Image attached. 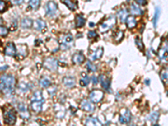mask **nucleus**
<instances>
[{
  "mask_svg": "<svg viewBox=\"0 0 168 126\" xmlns=\"http://www.w3.org/2000/svg\"><path fill=\"white\" fill-rule=\"evenodd\" d=\"M0 81H1L0 83L1 92L5 96H11L14 93V87H15V78L14 76L9 74L2 75Z\"/></svg>",
  "mask_w": 168,
  "mask_h": 126,
  "instance_id": "f257e3e1",
  "label": "nucleus"
},
{
  "mask_svg": "<svg viewBox=\"0 0 168 126\" xmlns=\"http://www.w3.org/2000/svg\"><path fill=\"white\" fill-rule=\"evenodd\" d=\"M3 122L8 125H13L16 122V112L11 107H7L3 113Z\"/></svg>",
  "mask_w": 168,
  "mask_h": 126,
  "instance_id": "f03ea898",
  "label": "nucleus"
},
{
  "mask_svg": "<svg viewBox=\"0 0 168 126\" xmlns=\"http://www.w3.org/2000/svg\"><path fill=\"white\" fill-rule=\"evenodd\" d=\"M116 18L115 16H111L109 17L108 20H106L105 21L102 23L100 25H99V31H101L102 33H104V32H107L109 30L111 29L116 25Z\"/></svg>",
  "mask_w": 168,
  "mask_h": 126,
  "instance_id": "7ed1b4c3",
  "label": "nucleus"
},
{
  "mask_svg": "<svg viewBox=\"0 0 168 126\" xmlns=\"http://www.w3.org/2000/svg\"><path fill=\"white\" fill-rule=\"evenodd\" d=\"M60 46H61V44H60L58 40L56 39L49 38V39L46 40V41H45V47L47 48V50H49L50 52H52V53L56 52V51L60 49Z\"/></svg>",
  "mask_w": 168,
  "mask_h": 126,
  "instance_id": "20e7f679",
  "label": "nucleus"
},
{
  "mask_svg": "<svg viewBox=\"0 0 168 126\" xmlns=\"http://www.w3.org/2000/svg\"><path fill=\"white\" fill-rule=\"evenodd\" d=\"M43 66L51 72H56L58 67V62L57 60L53 57H47L44 60L43 62Z\"/></svg>",
  "mask_w": 168,
  "mask_h": 126,
  "instance_id": "39448f33",
  "label": "nucleus"
},
{
  "mask_svg": "<svg viewBox=\"0 0 168 126\" xmlns=\"http://www.w3.org/2000/svg\"><path fill=\"white\" fill-rule=\"evenodd\" d=\"M158 56L162 62L168 61V40H165L158 50Z\"/></svg>",
  "mask_w": 168,
  "mask_h": 126,
  "instance_id": "423d86ee",
  "label": "nucleus"
},
{
  "mask_svg": "<svg viewBox=\"0 0 168 126\" xmlns=\"http://www.w3.org/2000/svg\"><path fill=\"white\" fill-rule=\"evenodd\" d=\"M131 113L128 109H122L119 112V120L121 124H129L131 120Z\"/></svg>",
  "mask_w": 168,
  "mask_h": 126,
  "instance_id": "0eeeda50",
  "label": "nucleus"
},
{
  "mask_svg": "<svg viewBox=\"0 0 168 126\" xmlns=\"http://www.w3.org/2000/svg\"><path fill=\"white\" fill-rule=\"evenodd\" d=\"M104 92H102L101 90H92V92H90L89 99L90 101H92L93 104H98V103L102 101V99L104 98Z\"/></svg>",
  "mask_w": 168,
  "mask_h": 126,
  "instance_id": "6e6552de",
  "label": "nucleus"
},
{
  "mask_svg": "<svg viewBox=\"0 0 168 126\" xmlns=\"http://www.w3.org/2000/svg\"><path fill=\"white\" fill-rule=\"evenodd\" d=\"M57 5L56 3L53 1H50L48 2L45 6V14L49 17H52L54 16L55 14L57 13Z\"/></svg>",
  "mask_w": 168,
  "mask_h": 126,
  "instance_id": "1a4fd4ad",
  "label": "nucleus"
},
{
  "mask_svg": "<svg viewBox=\"0 0 168 126\" xmlns=\"http://www.w3.org/2000/svg\"><path fill=\"white\" fill-rule=\"evenodd\" d=\"M73 43V37L71 34H67V35H64L61 38V46L63 50H66V49H68L70 47L72 44Z\"/></svg>",
  "mask_w": 168,
  "mask_h": 126,
  "instance_id": "9d476101",
  "label": "nucleus"
},
{
  "mask_svg": "<svg viewBox=\"0 0 168 126\" xmlns=\"http://www.w3.org/2000/svg\"><path fill=\"white\" fill-rule=\"evenodd\" d=\"M93 103H92V101L90 102V101L87 100V99H83V100L81 101V103L79 104V106H80V109L84 111V112H87V113H92L94 111V109H95V107L93 105Z\"/></svg>",
  "mask_w": 168,
  "mask_h": 126,
  "instance_id": "9b49d317",
  "label": "nucleus"
},
{
  "mask_svg": "<svg viewBox=\"0 0 168 126\" xmlns=\"http://www.w3.org/2000/svg\"><path fill=\"white\" fill-rule=\"evenodd\" d=\"M28 55V47L26 45H19L17 46V54L15 58L18 60H23Z\"/></svg>",
  "mask_w": 168,
  "mask_h": 126,
  "instance_id": "f8f14e48",
  "label": "nucleus"
},
{
  "mask_svg": "<svg viewBox=\"0 0 168 126\" xmlns=\"http://www.w3.org/2000/svg\"><path fill=\"white\" fill-rule=\"evenodd\" d=\"M18 111H19L20 117L22 118L23 119H29L30 117V114L24 103H20L18 104Z\"/></svg>",
  "mask_w": 168,
  "mask_h": 126,
  "instance_id": "ddd939ff",
  "label": "nucleus"
},
{
  "mask_svg": "<svg viewBox=\"0 0 168 126\" xmlns=\"http://www.w3.org/2000/svg\"><path fill=\"white\" fill-rule=\"evenodd\" d=\"M3 53L5 54L6 56H15L17 54V47L14 45V43L8 42V44L5 45V47H4Z\"/></svg>",
  "mask_w": 168,
  "mask_h": 126,
  "instance_id": "4468645a",
  "label": "nucleus"
},
{
  "mask_svg": "<svg viewBox=\"0 0 168 126\" xmlns=\"http://www.w3.org/2000/svg\"><path fill=\"white\" fill-rule=\"evenodd\" d=\"M45 101H39V100H33L30 102V110L32 112L35 113V114H39L41 112L42 108H43V104Z\"/></svg>",
  "mask_w": 168,
  "mask_h": 126,
  "instance_id": "2eb2a0df",
  "label": "nucleus"
},
{
  "mask_svg": "<svg viewBox=\"0 0 168 126\" xmlns=\"http://www.w3.org/2000/svg\"><path fill=\"white\" fill-rule=\"evenodd\" d=\"M85 61V56L82 52H77L72 57V62L75 65L82 64Z\"/></svg>",
  "mask_w": 168,
  "mask_h": 126,
  "instance_id": "dca6fc26",
  "label": "nucleus"
},
{
  "mask_svg": "<svg viewBox=\"0 0 168 126\" xmlns=\"http://www.w3.org/2000/svg\"><path fill=\"white\" fill-rule=\"evenodd\" d=\"M103 53H104V48L98 47V49H96V50L90 55V61H91V62H94V61H97L98 59H100L101 57H102V56H103Z\"/></svg>",
  "mask_w": 168,
  "mask_h": 126,
  "instance_id": "f3484780",
  "label": "nucleus"
},
{
  "mask_svg": "<svg viewBox=\"0 0 168 126\" xmlns=\"http://www.w3.org/2000/svg\"><path fill=\"white\" fill-rule=\"evenodd\" d=\"M62 82L65 87L68 88H73L76 86V80L73 77H65L62 79Z\"/></svg>",
  "mask_w": 168,
  "mask_h": 126,
  "instance_id": "a211bd4d",
  "label": "nucleus"
},
{
  "mask_svg": "<svg viewBox=\"0 0 168 126\" xmlns=\"http://www.w3.org/2000/svg\"><path fill=\"white\" fill-rule=\"evenodd\" d=\"M34 27L36 30L41 31V32H45L46 30V24L44 20H37L34 22Z\"/></svg>",
  "mask_w": 168,
  "mask_h": 126,
  "instance_id": "6ab92c4d",
  "label": "nucleus"
},
{
  "mask_svg": "<svg viewBox=\"0 0 168 126\" xmlns=\"http://www.w3.org/2000/svg\"><path fill=\"white\" fill-rule=\"evenodd\" d=\"M99 80H100V82L101 84H102L103 88H104V90L109 91V87H110V83H111L110 78L108 77H106V76L100 75L99 76Z\"/></svg>",
  "mask_w": 168,
  "mask_h": 126,
  "instance_id": "aec40b11",
  "label": "nucleus"
},
{
  "mask_svg": "<svg viewBox=\"0 0 168 126\" xmlns=\"http://www.w3.org/2000/svg\"><path fill=\"white\" fill-rule=\"evenodd\" d=\"M86 22V19L84 18L82 14H77L75 18V24L77 28H81L82 26H84Z\"/></svg>",
  "mask_w": 168,
  "mask_h": 126,
  "instance_id": "412c9836",
  "label": "nucleus"
},
{
  "mask_svg": "<svg viewBox=\"0 0 168 126\" xmlns=\"http://www.w3.org/2000/svg\"><path fill=\"white\" fill-rule=\"evenodd\" d=\"M118 17L122 23L126 22V20L128 18V11L125 8H123L118 11Z\"/></svg>",
  "mask_w": 168,
  "mask_h": 126,
  "instance_id": "4be33fe9",
  "label": "nucleus"
},
{
  "mask_svg": "<svg viewBox=\"0 0 168 126\" xmlns=\"http://www.w3.org/2000/svg\"><path fill=\"white\" fill-rule=\"evenodd\" d=\"M85 125H102V123L97 118L88 117L84 122Z\"/></svg>",
  "mask_w": 168,
  "mask_h": 126,
  "instance_id": "5701e85b",
  "label": "nucleus"
},
{
  "mask_svg": "<svg viewBox=\"0 0 168 126\" xmlns=\"http://www.w3.org/2000/svg\"><path fill=\"white\" fill-rule=\"evenodd\" d=\"M130 13L133 15H136V16H140L143 14V11L141 10V8L139 7L138 4H135V3H132L130 5Z\"/></svg>",
  "mask_w": 168,
  "mask_h": 126,
  "instance_id": "b1692460",
  "label": "nucleus"
},
{
  "mask_svg": "<svg viewBox=\"0 0 168 126\" xmlns=\"http://www.w3.org/2000/svg\"><path fill=\"white\" fill-rule=\"evenodd\" d=\"M90 77L87 76L86 72H82V77L79 81V84L81 87H87V85L89 84Z\"/></svg>",
  "mask_w": 168,
  "mask_h": 126,
  "instance_id": "393cba45",
  "label": "nucleus"
},
{
  "mask_svg": "<svg viewBox=\"0 0 168 126\" xmlns=\"http://www.w3.org/2000/svg\"><path fill=\"white\" fill-rule=\"evenodd\" d=\"M61 2L62 3H64L65 5L67 6V8H69L72 11H75L76 9L77 8V5L76 2H73L72 0H61Z\"/></svg>",
  "mask_w": 168,
  "mask_h": 126,
  "instance_id": "a878e982",
  "label": "nucleus"
},
{
  "mask_svg": "<svg viewBox=\"0 0 168 126\" xmlns=\"http://www.w3.org/2000/svg\"><path fill=\"white\" fill-rule=\"evenodd\" d=\"M126 25L129 29H134L136 25H137V22H136V20L134 16H129L126 20Z\"/></svg>",
  "mask_w": 168,
  "mask_h": 126,
  "instance_id": "bb28decb",
  "label": "nucleus"
},
{
  "mask_svg": "<svg viewBox=\"0 0 168 126\" xmlns=\"http://www.w3.org/2000/svg\"><path fill=\"white\" fill-rule=\"evenodd\" d=\"M160 114L159 112H156V111H154L151 114H150L148 117V120L150 123L151 124H156L158 121V119H159Z\"/></svg>",
  "mask_w": 168,
  "mask_h": 126,
  "instance_id": "cd10ccee",
  "label": "nucleus"
},
{
  "mask_svg": "<svg viewBox=\"0 0 168 126\" xmlns=\"http://www.w3.org/2000/svg\"><path fill=\"white\" fill-rule=\"evenodd\" d=\"M40 86L42 87V88H47L50 86H51V81L50 79L47 78V77H42L39 82Z\"/></svg>",
  "mask_w": 168,
  "mask_h": 126,
  "instance_id": "c85d7f7f",
  "label": "nucleus"
},
{
  "mask_svg": "<svg viewBox=\"0 0 168 126\" xmlns=\"http://www.w3.org/2000/svg\"><path fill=\"white\" fill-rule=\"evenodd\" d=\"M33 25V21L29 19V18H25L21 20V27L23 29H29Z\"/></svg>",
  "mask_w": 168,
  "mask_h": 126,
  "instance_id": "c756f323",
  "label": "nucleus"
},
{
  "mask_svg": "<svg viewBox=\"0 0 168 126\" xmlns=\"http://www.w3.org/2000/svg\"><path fill=\"white\" fill-rule=\"evenodd\" d=\"M160 14H161V9H160L159 7H156V9H155L154 17H153V20H152V22H153V25H154L155 28H156L157 23H158V20H159Z\"/></svg>",
  "mask_w": 168,
  "mask_h": 126,
  "instance_id": "7c9ffc66",
  "label": "nucleus"
},
{
  "mask_svg": "<svg viewBox=\"0 0 168 126\" xmlns=\"http://www.w3.org/2000/svg\"><path fill=\"white\" fill-rule=\"evenodd\" d=\"M161 79L164 84L166 85H168V69L166 68V69H163L161 72Z\"/></svg>",
  "mask_w": 168,
  "mask_h": 126,
  "instance_id": "2f4dec72",
  "label": "nucleus"
},
{
  "mask_svg": "<svg viewBox=\"0 0 168 126\" xmlns=\"http://www.w3.org/2000/svg\"><path fill=\"white\" fill-rule=\"evenodd\" d=\"M33 100H39V101H45L44 97L42 95V92L40 91H36L33 93V95L31 96L30 101Z\"/></svg>",
  "mask_w": 168,
  "mask_h": 126,
  "instance_id": "473e14b6",
  "label": "nucleus"
},
{
  "mask_svg": "<svg viewBox=\"0 0 168 126\" xmlns=\"http://www.w3.org/2000/svg\"><path fill=\"white\" fill-rule=\"evenodd\" d=\"M124 36V34L123 31L121 30H118L116 31L114 35V40H115V42L117 43H119V42L123 40Z\"/></svg>",
  "mask_w": 168,
  "mask_h": 126,
  "instance_id": "72a5a7b5",
  "label": "nucleus"
},
{
  "mask_svg": "<svg viewBox=\"0 0 168 126\" xmlns=\"http://www.w3.org/2000/svg\"><path fill=\"white\" fill-rule=\"evenodd\" d=\"M30 7L34 10H36L38 9L40 4V0H30Z\"/></svg>",
  "mask_w": 168,
  "mask_h": 126,
  "instance_id": "f704fd0d",
  "label": "nucleus"
},
{
  "mask_svg": "<svg viewBox=\"0 0 168 126\" xmlns=\"http://www.w3.org/2000/svg\"><path fill=\"white\" fill-rule=\"evenodd\" d=\"M18 88H19V90H20L21 92H26L27 91H28L29 89H30V87H29L27 84L25 83V82H20V84H19V86H18Z\"/></svg>",
  "mask_w": 168,
  "mask_h": 126,
  "instance_id": "c9c22d12",
  "label": "nucleus"
},
{
  "mask_svg": "<svg viewBox=\"0 0 168 126\" xmlns=\"http://www.w3.org/2000/svg\"><path fill=\"white\" fill-rule=\"evenodd\" d=\"M135 44H136V46L140 51H144V44H143L142 40H141L140 37L137 36L135 38Z\"/></svg>",
  "mask_w": 168,
  "mask_h": 126,
  "instance_id": "e433bc0d",
  "label": "nucleus"
},
{
  "mask_svg": "<svg viewBox=\"0 0 168 126\" xmlns=\"http://www.w3.org/2000/svg\"><path fill=\"white\" fill-rule=\"evenodd\" d=\"M87 70L89 72H95L97 71V67L95 65H93L91 62H87Z\"/></svg>",
  "mask_w": 168,
  "mask_h": 126,
  "instance_id": "4c0bfd02",
  "label": "nucleus"
},
{
  "mask_svg": "<svg viewBox=\"0 0 168 126\" xmlns=\"http://www.w3.org/2000/svg\"><path fill=\"white\" fill-rule=\"evenodd\" d=\"M87 37H88V39L89 40L97 39V38H98V35L96 31L91 30L88 32V34H87Z\"/></svg>",
  "mask_w": 168,
  "mask_h": 126,
  "instance_id": "58836bf2",
  "label": "nucleus"
},
{
  "mask_svg": "<svg viewBox=\"0 0 168 126\" xmlns=\"http://www.w3.org/2000/svg\"><path fill=\"white\" fill-rule=\"evenodd\" d=\"M0 34H1V36L2 37H5L8 35V30L6 27L3 26V25H1V28H0Z\"/></svg>",
  "mask_w": 168,
  "mask_h": 126,
  "instance_id": "ea45409f",
  "label": "nucleus"
},
{
  "mask_svg": "<svg viewBox=\"0 0 168 126\" xmlns=\"http://www.w3.org/2000/svg\"><path fill=\"white\" fill-rule=\"evenodd\" d=\"M17 29H18V22H17V20H14L10 25V30L15 31Z\"/></svg>",
  "mask_w": 168,
  "mask_h": 126,
  "instance_id": "a19ab883",
  "label": "nucleus"
},
{
  "mask_svg": "<svg viewBox=\"0 0 168 126\" xmlns=\"http://www.w3.org/2000/svg\"><path fill=\"white\" fill-rule=\"evenodd\" d=\"M5 8H6V3L3 0H1L0 1V10L1 12H4L5 11Z\"/></svg>",
  "mask_w": 168,
  "mask_h": 126,
  "instance_id": "79ce46f5",
  "label": "nucleus"
},
{
  "mask_svg": "<svg viewBox=\"0 0 168 126\" xmlns=\"http://www.w3.org/2000/svg\"><path fill=\"white\" fill-rule=\"evenodd\" d=\"M135 3H137L138 5L144 6L146 4V0H135Z\"/></svg>",
  "mask_w": 168,
  "mask_h": 126,
  "instance_id": "37998d69",
  "label": "nucleus"
},
{
  "mask_svg": "<svg viewBox=\"0 0 168 126\" xmlns=\"http://www.w3.org/2000/svg\"><path fill=\"white\" fill-rule=\"evenodd\" d=\"M91 81H92V82L93 84H94V85H96V84H98V81H99V80H98V77L92 76V77H91Z\"/></svg>",
  "mask_w": 168,
  "mask_h": 126,
  "instance_id": "c03bdc74",
  "label": "nucleus"
},
{
  "mask_svg": "<svg viewBox=\"0 0 168 126\" xmlns=\"http://www.w3.org/2000/svg\"><path fill=\"white\" fill-rule=\"evenodd\" d=\"M11 1L12 3L15 4V5H20V4H21L24 2V0H11Z\"/></svg>",
  "mask_w": 168,
  "mask_h": 126,
  "instance_id": "a18cd8bd",
  "label": "nucleus"
},
{
  "mask_svg": "<svg viewBox=\"0 0 168 126\" xmlns=\"http://www.w3.org/2000/svg\"><path fill=\"white\" fill-rule=\"evenodd\" d=\"M94 26H95V25H94V23H91L90 22L89 23V27L90 28H91V27H94Z\"/></svg>",
  "mask_w": 168,
  "mask_h": 126,
  "instance_id": "49530a36",
  "label": "nucleus"
},
{
  "mask_svg": "<svg viewBox=\"0 0 168 126\" xmlns=\"http://www.w3.org/2000/svg\"><path fill=\"white\" fill-rule=\"evenodd\" d=\"M7 68H8V67H7V66H5V67H1V71H4V70H6V69H7Z\"/></svg>",
  "mask_w": 168,
  "mask_h": 126,
  "instance_id": "de8ad7c7",
  "label": "nucleus"
},
{
  "mask_svg": "<svg viewBox=\"0 0 168 126\" xmlns=\"http://www.w3.org/2000/svg\"><path fill=\"white\" fill-rule=\"evenodd\" d=\"M145 82L146 83V85H149V84H150V81H149V80H146V81H145Z\"/></svg>",
  "mask_w": 168,
  "mask_h": 126,
  "instance_id": "09e8293b",
  "label": "nucleus"
}]
</instances>
